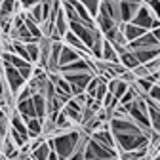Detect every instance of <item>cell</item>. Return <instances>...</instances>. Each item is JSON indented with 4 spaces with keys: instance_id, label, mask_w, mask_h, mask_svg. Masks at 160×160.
Returning a JSON list of instances; mask_svg holds the SVG:
<instances>
[{
    "instance_id": "2",
    "label": "cell",
    "mask_w": 160,
    "mask_h": 160,
    "mask_svg": "<svg viewBox=\"0 0 160 160\" xmlns=\"http://www.w3.org/2000/svg\"><path fill=\"white\" fill-rule=\"evenodd\" d=\"M84 158L86 160H112V158H118V151L107 149L105 145L97 143L95 139L88 137L84 143Z\"/></svg>"
},
{
    "instance_id": "19",
    "label": "cell",
    "mask_w": 160,
    "mask_h": 160,
    "mask_svg": "<svg viewBox=\"0 0 160 160\" xmlns=\"http://www.w3.org/2000/svg\"><path fill=\"white\" fill-rule=\"evenodd\" d=\"M151 152V147L149 149H139V151H126V152H118V158L120 160H145Z\"/></svg>"
},
{
    "instance_id": "23",
    "label": "cell",
    "mask_w": 160,
    "mask_h": 160,
    "mask_svg": "<svg viewBox=\"0 0 160 160\" xmlns=\"http://www.w3.org/2000/svg\"><path fill=\"white\" fill-rule=\"evenodd\" d=\"M139 97V93L135 92V88H132L130 86V90L122 95V97H120V105H124V107H128V105H132L133 101H135V99Z\"/></svg>"
},
{
    "instance_id": "26",
    "label": "cell",
    "mask_w": 160,
    "mask_h": 160,
    "mask_svg": "<svg viewBox=\"0 0 160 160\" xmlns=\"http://www.w3.org/2000/svg\"><path fill=\"white\" fill-rule=\"evenodd\" d=\"M42 0H19V4H21V8L23 10H31L32 6H36V4H40Z\"/></svg>"
},
{
    "instance_id": "32",
    "label": "cell",
    "mask_w": 160,
    "mask_h": 160,
    "mask_svg": "<svg viewBox=\"0 0 160 160\" xmlns=\"http://www.w3.org/2000/svg\"><path fill=\"white\" fill-rule=\"evenodd\" d=\"M112 160H120V158H112Z\"/></svg>"
},
{
    "instance_id": "10",
    "label": "cell",
    "mask_w": 160,
    "mask_h": 160,
    "mask_svg": "<svg viewBox=\"0 0 160 160\" xmlns=\"http://www.w3.org/2000/svg\"><path fill=\"white\" fill-rule=\"evenodd\" d=\"M84 55L80 53V52H76L74 48H71V46H67L65 42H63V50H61V57H59V69H61L63 65H69V63H74V61H78V59H82Z\"/></svg>"
},
{
    "instance_id": "11",
    "label": "cell",
    "mask_w": 160,
    "mask_h": 160,
    "mask_svg": "<svg viewBox=\"0 0 160 160\" xmlns=\"http://www.w3.org/2000/svg\"><path fill=\"white\" fill-rule=\"evenodd\" d=\"M63 42L67 44V46H71V48H74L76 52H80V53H82V55H92V52H90V48L82 42V40H80L74 32H67L65 34V38H63Z\"/></svg>"
},
{
    "instance_id": "6",
    "label": "cell",
    "mask_w": 160,
    "mask_h": 160,
    "mask_svg": "<svg viewBox=\"0 0 160 160\" xmlns=\"http://www.w3.org/2000/svg\"><path fill=\"white\" fill-rule=\"evenodd\" d=\"M92 139H95L97 143L105 145L107 149H116V139H114V133L111 132L109 122H107V124H103L97 132H93V133H92Z\"/></svg>"
},
{
    "instance_id": "21",
    "label": "cell",
    "mask_w": 160,
    "mask_h": 160,
    "mask_svg": "<svg viewBox=\"0 0 160 160\" xmlns=\"http://www.w3.org/2000/svg\"><path fill=\"white\" fill-rule=\"evenodd\" d=\"M40 42H42V40H40ZM40 42H31V44H27L29 59H31L32 65H38V61H40Z\"/></svg>"
},
{
    "instance_id": "29",
    "label": "cell",
    "mask_w": 160,
    "mask_h": 160,
    "mask_svg": "<svg viewBox=\"0 0 160 160\" xmlns=\"http://www.w3.org/2000/svg\"><path fill=\"white\" fill-rule=\"evenodd\" d=\"M2 147H4V139L0 137V156H2Z\"/></svg>"
},
{
    "instance_id": "17",
    "label": "cell",
    "mask_w": 160,
    "mask_h": 160,
    "mask_svg": "<svg viewBox=\"0 0 160 160\" xmlns=\"http://www.w3.org/2000/svg\"><path fill=\"white\" fill-rule=\"evenodd\" d=\"M10 128H13L15 132H19V133H21L25 139H27V141H31V135H29V128H27V122H25V120L21 118V114H13L12 116V120H10Z\"/></svg>"
},
{
    "instance_id": "33",
    "label": "cell",
    "mask_w": 160,
    "mask_h": 160,
    "mask_svg": "<svg viewBox=\"0 0 160 160\" xmlns=\"http://www.w3.org/2000/svg\"><path fill=\"white\" fill-rule=\"evenodd\" d=\"M2 2H4V0H0V4H2Z\"/></svg>"
},
{
    "instance_id": "28",
    "label": "cell",
    "mask_w": 160,
    "mask_h": 160,
    "mask_svg": "<svg viewBox=\"0 0 160 160\" xmlns=\"http://www.w3.org/2000/svg\"><path fill=\"white\" fill-rule=\"evenodd\" d=\"M120 2H132V4H143L141 0H120Z\"/></svg>"
},
{
    "instance_id": "7",
    "label": "cell",
    "mask_w": 160,
    "mask_h": 160,
    "mask_svg": "<svg viewBox=\"0 0 160 160\" xmlns=\"http://www.w3.org/2000/svg\"><path fill=\"white\" fill-rule=\"evenodd\" d=\"M128 48L130 50H149V48H160V44H158V40L152 36V32L149 31L141 38H137V40H133V42H130Z\"/></svg>"
},
{
    "instance_id": "14",
    "label": "cell",
    "mask_w": 160,
    "mask_h": 160,
    "mask_svg": "<svg viewBox=\"0 0 160 160\" xmlns=\"http://www.w3.org/2000/svg\"><path fill=\"white\" fill-rule=\"evenodd\" d=\"M101 61H105V63H120V55H118L116 48L112 46V42H109L107 38H105V42H103V53H101Z\"/></svg>"
},
{
    "instance_id": "22",
    "label": "cell",
    "mask_w": 160,
    "mask_h": 160,
    "mask_svg": "<svg viewBox=\"0 0 160 160\" xmlns=\"http://www.w3.org/2000/svg\"><path fill=\"white\" fill-rule=\"evenodd\" d=\"M80 2H82V6L92 13L93 19L99 15V6H101V0H80Z\"/></svg>"
},
{
    "instance_id": "3",
    "label": "cell",
    "mask_w": 160,
    "mask_h": 160,
    "mask_svg": "<svg viewBox=\"0 0 160 160\" xmlns=\"http://www.w3.org/2000/svg\"><path fill=\"white\" fill-rule=\"evenodd\" d=\"M0 59H2V57H0ZM2 67H4V74H2V76H4L6 84H8V90H10L13 95H17V92L27 84V80L21 76L19 69H15L13 65H10V63L2 61Z\"/></svg>"
},
{
    "instance_id": "24",
    "label": "cell",
    "mask_w": 160,
    "mask_h": 160,
    "mask_svg": "<svg viewBox=\"0 0 160 160\" xmlns=\"http://www.w3.org/2000/svg\"><path fill=\"white\" fill-rule=\"evenodd\" d=\"M145 6L152 12V15H154L156 19H160V0H149Z\"/></svg>"
},
{
    "instance_id": "1",
    "label": "cell",
    "mask_w": 160,
    "mask_h": 160,
    "mask_svg": "<svg viewBox=\"0 0 160 160\" xmlns=\"http://www.w3.org/2000/svg\"><path fill=\"white\" fill-rule=\"evenodd\" d=\"M86 135L82 133V130H71V132H63V133H57L55 137L48 139L50 147L59 154L61 160H69L80 147L86 143Z\"/></svg>"
},
{
    "instance_id": "8",
    "label": "cell",
    "mask_w": 160,
    "mask_h": 160,
    "mask_svg": "<svg viewBox=\"0 0 160 160\" xmlns=\"http://www.w3.org/2000/svg\"><path fill=\"white\" fill-rule=\"evenodd\" d=\"M15 111L21 114V118L25 120H31V118H38L36 116V109H34V101H32V97L31 99H25V101H17L15 103Z\"/></svg>"
},
{
    "instance_id": "31",
    "label": "cell",
    "mask_w": 160,
    "mask_h": 160,
    "mask_svg": "<svg viewBox=\"0 0 160 160\" xmlns=\"http://www.w3.org/2000/svg\"><path fill=\"white\" fill-rule=\"evenodd\" d=\"M111 2H120V0H111Z\"/></svg>"
},
{
    "instance_id": "20",
    "label": "cell",
    "mask_w": 160,
    "mask_h": 160,
    "mask_svg": "<svg viewBox=\"0 0 160 160\" xmlns=\"http://www.w3.org/2000/svg\"><path fill=\"white\" fill-rule=\"evenodd\" d=\"M50 152H52V147H50V143H48V139L40 145V147H36L32 152H31V156L34 158V160H48L50 158Z\"/></svg>"
},
{
    "instance_id": "30",
    "label": "cell",
    "mask_w": 160,
    "mask_h": 160,
    "mask_svg": "<svg viewBox=\"0 0 160 160\" xmlns=\"http://www.w3.org/2000/svg\"><path fill=\"white\" fill-rule=\"evenodd\" d=\"M152 160H160V152H158V154H154V158H152Z\"/></svg>"
},
{
    "instance_id": "9",
    "label": "cell",
    "mask_w": 160,
    "mask_h": 160,
    "mask_svg": "<svg viewBox=\"0 0 160 160\" xmlns=\"http://www.w3.org/2000/svg\"><path fill=\"white\" fill-rule=\"evenodd\" d=\"M143 4H132V2H120V23H132L135 13Z\"/></svg>"
},
{
    "instance_id": "4",
    "label": "cell",
    "mask_w": 160,
    "mask_h": 160,
    "mask_svg": "<svg viewBox=\"0 0 160 160\" xmlns=\"http://www.w3.org/2000/svg\"><path fill=\"white\" fill-rule=\"evenodd\" d=\"M67 82L72 88V95H80V93H86V88L90 84V80L95 76L93 72H67L61 74Z\"/></svg>"
},
{
    "instance_id": "34",
    "label": "cell",
    "mask_w": 160,
    "mask_h": 160,
    "mask_svg": "<svg viewBox=\"0 0 160 160\" xmlns=\"http://www.w3.org/2000/svg\"><path fill=\"white\" fill-rule=\"evenodd\" d=\"M158 86H160V82H158Z\"/></svg>"
},
{
    "instance_id": "25",
    "label": "cell",
    "mask_w": 160,
    "mask_h": 160,
    "mask_svg": "<svg viewBox=\"0 0 160 160\" xmlns=\"http://www.w3.org/2000/svg\"><path fill=\"white\" fill-rule=\"evenodd\" d=\"M147 97H149V99H152V101H154L156 105H160V86L156 84V86L151 90V93H149Z\"/></svg>"
},
{
    "instance_id": "13",
    "label": "cell",
    "mask_w": 160,
    "mask_h": 160,
    "mask_svg": "<svg viewBox=\"0 0 160 160\" xmlns=\"http://www.w3.org/2000/svg\"><path fill=\"white\" fill-rule=\"evenodd\" d=\"M120 29H122V32H124V36H126V40H128V44L133 42V40H137V38H141L145 32H149V31L137 27V25H133V23H122V25H120Z\"/></svg>"
},
{
    "instance_id": "18",
    "label": "cell",
    "mask_w": 160,
    "mask_h": 160,
    "mask_svg": "<svg viewBox=\"0 0 160 160\" xmlns=\"http://www.w3.org/2000/svg\"><path fill=\"white\" fill-rule=\"evenodd\" d=\"M27 128H29L31 139L42 137V132H44V120H40V118H31V120H27Z\"/></svg>"
},
{
    "instance_id": "16",
    "label": "cell",
    "mask_w": 160,
    "mask_h": 160,
    "mask_svg": "<svg viewBox=\"0 0 160 160\" xmlns=\"http://www.w3.org/2000/svg\"><path fill=\"white\" fill-rule=\"evenodd\" d=\"M107 86H109V92H111L114 97H118V99H120V97H122V95L130 90V84H128V82H124L122 78H112Z\"/></svg>"
},
{
    "instance_id": "15",
    "label": "cell",
    "mask_w": 160,
    "mask_h": 160,
    "mask_svg": "<svg viewBox=\"0 0 160 160\" xmlns=\"http://www.w3.org/2000/svg\"><path fill=\"white\" fill-rule=\"evenodd\" d=\"M32 101H34V109H36V116L40 120H46L48 116V99L44 93H34L32 95Z\"/></svg>"
},
{
    "instance_id": "12",
    "label": "cell",
    "mask_w": 160,
    "mask_h": 160,
    "mask_svg": "<svg viewBox=\"0 0 160 160\" xmlns=\"http://www.w3.org/2000/svg\"><path fill=\"white\" fill-rule=\"evenodd\" d=\"M147 107H149V118H151V128L154 133H160V105H156L152 99L147 97Z\"/></svg>"
},
{
    "instance_id": "5",
    "label": "cell",
    "mask_w": 160,
    "mask_h": 160,
    "mask_svg": "<svg viewBox=\"0 0 160 160\" xmlns=\"http://www.w3.org/2000/svg\"><path fill=\"white\" fill-rule=\"evenodd\" d=\"M132 23L137 25V27H141V29H145V31H154V29L160 27V19H156L152 15V12L143 4L141 8H139V12L135 13V17H133Z\"/></svg>"
},
{
    "instance_id": "27",
    "label": "cell",
    "mask_w": 160,
    "mask_h": 160,
    "mask_svg": "<svg viewBox=\"0 0 160 160\" xmlns=\"http://www.w3.org/2000/svg\"><path fill=\"white\" fill-rule=\"evenodd\" d=\"M151 32H152V36L158 40V44H160V27H158V29H154V31H151Z\"/></svg>"
}]
</instances>
